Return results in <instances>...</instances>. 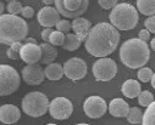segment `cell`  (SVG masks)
<instances>
[{
    "label": "cell",
    "mask_w": 155,
    "mask_h": 125,
    "mask_svg": "<svg viewBox=\"0 0 155 125\" xmlns=\"http://www.w3.org/2000/svg\"><path fill=\"white\" fill-rule=\"evenodd\" d=\"M21 15H22L23 18H32L34 16V10L31 6H23Z\"/></svg>",
    "instance_id": "obj_32"
},
{
    "label": "cell",
    "mask_w": 155,
    "mask_h": 125,
    "mask_svg": "<svg viewBox=\"0 0 155 125\" xmlns=\"http://www.w3.org/2000/svg\"><path fill=\"white\" fill-rule=\"evenodd\" d=\"M137 9L144 16L155 15V0H137Z\"/></svg>",
    "instance_id": "obj_22"
},
{
    "label": "cell",
    "mask_w": 155,
    "mask_h": 125,
    "mask_svg": "<svg viewBox=\"0 0 155 125\" xmlns=\"http://www.w3.org/2000/svg\"><path fill=\"white\" fill-rule=\"evenodd\" d=\"M142 125H155V101L143 113Z\"/></svg>",
    "instance_id": "obj_23"
},
{
    "label": "cell",
    "mask_w": 155,
    "mask_h": 125,
    "mask_svg": "<svg viewBox=\"0 0 155 125\" xmlns=\"http://www.w3.org/2000/svg\"><path fill=\"white\" fill-rule=\"evenodd\" d=\"M150 58V51L145 41L139 38L128 39L120 48V60L121 62L131 68L137 69L144 67Z\"/></svg>",
    "instance_id": "obj_2"
},
{
    "label": "cell",
    "mask_w": 155,
    "mask_h": 125,
    "mask_svg": "<svg viewBox=\"0 0 155 125\" xmlns=\"http://www.w3.org/2000/svg\"><path fill=\"white\" fill-rule=\"evenodd\" d=\"M144 26H145V28H147L150 33H155V15L148 17V18L144 21Z\"/></svg>",
    "instance_id": "obj_31"
},
{
    "label": "cell",
    "mask_w": 155,
    "mask_h": 125,
    "mask_svg": "<svg viewBox=\"0 0 155 125\" xmlns=\"http://www.w3.org/2000/svg\"><path fill=\"white\" fill-rule=\"evenodd\" d=\"M22 9H23V6L20 2H11V3L8 4V12L10 15H16L17 16L18 14L22 12Z\"/></svg>",
    "instance_id": "obj_28"
},
{
    "label": "cell",
    "mask_w": 155,
    "mask_h": 125,
    "mask_svg": "<svg viewBox=\"0 0 155 125\" xmlns=\"http://www.w3.org/2000/svg\"><path fill=\"white\" fill-rule=\"evenodd\" d=\"M65 75L71 80H81L87 75L88 67L86 62L80 57H72L64 64Z\"/></svg>",
    "instance_id": "obj_10"
},
{
    "label": "cell",
    "mask_w": 155,
    "mask_h": 125,
    "mask_svg": "<svg viewBox=\"0 0 155 125\" xmlns=\"http://www.w3.org/2000/svg\"><path fill=\"white\" fill-rule=\"evenodd\" d=\"M9 3H11V2H18V0H8Z\"/></svg>",
    "instance_id": "obj_42"
},
{
    "label": "cell",
    "mask_w": 155,
    "mask_h": 125,
    "mask_svg": "<svg viewBox=\"0 0 155 125\" xmlns=\"http://www.w3.org/2000/svg\"><path fill=\"white\" fill-rule=\"evenodd\" d=\"M41 48H42V60L39 63L42 64H50V63H54L56 57H58V50H56V46L51 45L50 43H44L41 44Z\"/></svg>",
    "instance_id": "obj_19"
},
{
    "label": "cell",
    "mask_w": 155,
    "mask_h": 125,
    "mask_svg": "<svg viewBox=\"0 0 155 125\" xmlns=\"http://www.w3.org/2000/svg\"><path fill=\"white\" fill-rule=\"evenodd\" d=\"M72 29V22L68 20H60L59 23L56 24V30H60L62 33H68Z\"/></svg>",
    "instance_id": "obj_29"
},
{
    "label": "cell",
    "mask_w": 155,
    "mask_h": 125,
    "mask_svg": "<svg viewBox=\"0 0 155 125\" xmlns=\"http://www.w3.org/2000/svg\"><path fill=\"white\" fill-rule=\"evenodd\" d=\"M21 78L17 70L9 66V64H2L0 66V95L8 96L20 88Z\"/></svg>",
    "instance_id": "obj_6"
},
{
    "label": "cell",
    "mask_w": 155,
    "mask_h": 125,
    "mask_svg": "<svg viewBox=\"0 0 155 125\" xmlns=\"http://www.w3.org/2000/svg\"><path fill=\"white\" fill-rule=\"evenodd\" d=\"M20 56L27 64H35L42 60V48L38 44H23Z\"/></svg>",
    "instance_id": "obj_14"
},
{
    "label": "cell",
    "mask_w": 155,
    "mask_h": 125,
    "mask_svg": "<svg viewBox=\"0 0 155 125\" xmlns=\"http://www.w3.org/2000/svg\"><path fill=\"white\" fill-rule=\"evenodd\" d=\"M45 77L51 80V81H56V80H60L65 72H64V66L59 64V63H50L45 67Z\"/></svg>",
    "instance_id": "obj_20"
},
{
    "label": "cell",
    "mask_w": 155,
    "mask_h": 125,
    "mask_svg": "<svg viewBox=\"0 0 155 125\" xmlns=\"http://www.w3.org/2000/svg\"><path fill=\"white\" fill-rule=\"evenodd\" d=\"M6 55H8V57H9L10 60H17L18 57H21V56H20V51H16V50H15V49H12L11 46L8 49Z\"/></svg>",
    "instance_id": "obj_34"
},
{
    "label": "cell",
    "mask_w": 155,
    "mask_h": 125,
    "mask_svg": "<svg viewBox=\"0 0 155 125\" xmlns=\"http://www.w3.org/2000/svg\"><path fill=\"white\" fill-rule=\"evenodd\" d=\"M76 125H89V124H86V123H81V124H76Z\"/></svg>",
    "instance_id": "obj_41"
},
{
    "label": "cell",
    "mask_w": 155,
    "mask_h": 125,
    "mask_svg": "<svg viewBox=\"0 0 155 125\" xmlns=\"http://www.w3.org/2000/svg\"><path fill=\"white\" fill-rule=\"evenodd\" d=\"M89 0H55V8L66 18L82 17L87 11Z\"/></svg>",
    "instance_id": "obj_7"
},
{
    "label": "cell",
    "mask_w": 155,
    "mask_h": 125,
    "mask_svg": "<svg viewBox=\"0 0 155 125\" xmlns=\"http://www.w3.org/2000/svg\"><path fill=\"white\" fill-rule=\"evenodd\" d=\"M51 33H53L51 28H45V29H43V30H42V33H41V36H42V40L44 41V43H49Z\"/></svg>",
    "instance_id": "obj_33"
},
{
    "label": "cell",
    "mask_w": 155,
    "mask_h": 125,
    "mask_svg": "<svg viewBox=\"0 0 155 125\" xmlns=\"http://www.w3.org/2000/svg\"><path fill=\"white\" fill-rule=\"evenodd\" d=\"M47 125H58V124H53V123H50V124H47Z\"/></svg>",
    "instance_id": "obj_43"
},
{
    "label": "cell",
    "mask_w": 155,
    "mask_h": 125,
    "mask_svg": "<svg viewBox=\"0 0 155 125\" xmlns=\"http://www.w3.org/2000/svg\"><path fill=\"white\" fill-rule=\"evenodd\" d=\"M137 75H138V79H139L140 81L148 83V81H151V78H153L154 73H153V70H151L150 68H148V67H142V68L138 70Z\"/></svg>",
    "instance_id": "obj_27"
},
{
    "label": "cell",
    "mask_w": 155,
    "mask_h": 125,
    "mask_svg": "<svg viewBox=\"0 0 155 125\" xmlns=\"http://www.w3.org/2000/svg\"><path fill=\"white\" fill-rule=\"evenodd\" d=\"M93 75L98 81H110L115 78L117 73V64L111 58L103 57L94 62L93 64Z\"/></svg>",
    "instance_id": "obj_8"
},
{
    "label": "cell",
    "mask_w": 155,
    "mask_h": 125,
    "mask_svg": "<svg viewBox=\"0 0 155 125\" xmlns=\"http://www.w3.org/2000/svg\"><path fill=\"white\" fill-rule=\"evenodd\" d=\"M73 105L66 97H55L50 101L49 114L56 120H66L72 115Z\"/></svg>",
    "instance_id": "obj_9"
},
{
    "label": "cell",
    "mask_w": 155,
    "mask_h": 125,
    "mask_svg": "<svg viewBox=\"0 0 155 125\" xmlns=\"http://www.w3.org/2000/svg\"><path fill=\"white\" fill-rule=\"evenodd\" d=\"M98 4L104 10H112L117 5V0H98Z\"/></svg>",
    "instance_id": "obj_30"
},
{
    "label": "cell",
    "mask_w": 155,
    "mask_h": 125,
    "mask_svg": "<svg viewBox=\"0 0 155 125\" xmlns=\"http://www.w3.org/2000/svg\"><path fill=\"white\" fill-rule=\"evenodd\" d=\"M131 107L122 98H114L109 103V112L115 118H125L127 117Z\"/></svg>",
    "instance_id": "obj_17"
},
{
    "label": "cell",
    "mask_w": 155,
    "mask_h": 125,
    "mask_svg": "<svg viewBox=\"0 0 155 125\" xmlns=\"http://www.w3.org/2000/svg\"><path fill=\"white\" fill-rule=\"evenodd\" d=\"M127 121L131 124H139L143 120V113L138 107H131L128 114H127Z\"/></svg>",
    "instance_id": "obj_24"
},
{
    "label": "cell",
    "mask_w": 155,
    "mask_h": 125,
    "mask_svg": "<svg viewBox=\"0 0 155 125\" xmlns=\"http://www.w3.org/2000/svg\"><path fill=\"white\" fill-rule=\"evenodd\" d=\"M60 12L58 11L56 8L53 6H44L39 10L37 15V20L39 22V24L44 28H51L56 27V24L60 21Z\"/></svg>",
    "instance_id": "obj_13"
},
{
    "label": "cell",
    "mask_w": 155,
    "mask_h": 125,
    "mask_svg": "<svg viewBox=\"0 0 155 125\" xmlns=\"http://www.w3.org/2000/svg\"><path fill=\"white\" fill-rule=\"evenodd\" d=\"M109 20L110 23L119 30H131L136 28L139 16L137 9L133 5L128 3H121L111 10Z\"/></svg>",
    "instance_id": "obj_4"
},
{
    "label": "cell",
    "mask_w": 155,
    "mask_h": 125,
    "mask_svg": "<svg viewBox=\"0 0 155 125\" xmlns=\"http://www.w3.org/2000/svg\"><path fill=\"white\" fill-rule=\"evenodd\" d=\"M42 3L44 4V5H53L54 3H55V0H42Z\"/></svg>",
    "instance_id": "obj_37"
},
{
    "label": "cell",
    "mask_w": 155,
    "mask_h": 125,
    "mask_svg": "<svg viewBox=\"0 0 155 125\" xmlns=\"http://www.w3.org/2000/svg\"><path fill=\"white\" fill-rule=\"evenodd\" d=\"M150 48H151V49L155 51V38H154V39L150 41Z\"/></svg>",
    "instance_id": "obj_39"
},
{
    "label": "cell",
    "mask_w": 155,
    "mask_h": 125,
    "mask_svg": "<svg viewBox=\"0 0 155 125\" xmlns=\"http://www.w3.org/2000/svg\"><path fill=\"white\" fill-rule=\"evenodd\" d=\"M0 9H2V15H4V9H5V3L4 2L0 3Z\"/></svg>",
    "instance_id": "obj_38"
},
{
    "label": "cell",
    "mask_w": 155,
    "mask_h": 125,
    "mask_svg": "<svg viewBox=\"0 0 155 125\" xmlns=\"http://www.w3.org/2000/svg\"><path fill=\"white\" fill-rule=\"evenodd\" d=\"M151 86H153V89H155V73H154L153 78H151Z\"/></svg>",
    "instance_id": "obj_40"
},
{
    "label": "cell",
    "mask_w": 155,
    "mask_h": 125,
    "mask_svg": "<svg viewBox=\"0 0 155 125\" xmlns=\"http://www.w3.org/2000/svg\"><path fill=\"white\" fill-rule=\"evenodd\" d=\"M22 79L27 83L28 85H41L44 81L45 77V70L42 68L41 64H27L26 67L22 68Z\"/></svg>",
    "instance_id": "obj_12"
},
{
    "label": "cell",
    "mask_w": 155,
    "mask_h": 125,
    "mask_svg": "<svg viewBox=\"0 0 155 125\" xmlns=\"http://www.w3.org/2000/svg\"><path fill=\"white\" fill-rule=\"evenodd\" d=\"M82 44L81 39L77 36L74 33L71 34V33H67L66 36H65V41L62 44V49L64 50H67V51H74V50H78L80 46Z\"/></svg>",
    "instance_id": "obj_21"
},
{
    "label": "cell",
    "mask_w": 155,
    "mask_h": 125,
    "mask_svg": "<svg viewBox=\"0 0 155 125\" xmlns=\"http://www.w3.org/2000/svg\"><path fill=\"white\" fill-rule=\"evenodd\" d=\"M154 101H155L154 100V96H153V94L149 90L142 91L139 94V96H138V103L140 106H143V107H149Z\"/></svg>",
    "instance_id": "obj_25"
},
{
    "label": "cell",
    "mask_w": 155,
    "mask_h": 125,
    "mask_svg": "<svg viewBox=\"0 0 155 125\" xmlns=\"http://www.w3.org/2000/svg\"><path fill=\"white\" fill-rule=\"evenodd\" d=\"M65 33L60 32V30H53L51 35H50V40L49 43L54 46H62L64 41H65Z\"/></svg>",
    "instance_id": "obj_26"
},
{
    "label": "cell",
    "mask_w": 155,
    "mask_h": 125,
    "mask_svg": "<svg viewBox=\"0 0 155 125\" xmlns=\"http://www.w3.org/2000/svg\"><path fill=\"white\" fill-rule=\"evenodd\" d=\"M21 118L20 109L14 105H3L0 107V120L3 124L17 123Z\"/></svg>",
    "instance_id": "obj_16"
},
{
    "label": "cell",
    "mask_w": 155,
    "mask_h": 125,
    "mask_svg": "<svg viewBox=\"0 0 155 125\" xmlns=\"http://www.w3.org/2000/svg\"><path fill=\"white\" fill-rule=\"evenodd\" d=\"M22 111L33 118H39L49 112L50 101L47 95L41 91H32L28 92L21 101Z\"/></svg>",
    "instance_id": "obj_5"
},
{
    "label": "cell",
    "mask_w": 155,
    "mask_h": 125,
    "mask_svg": "<svg viewBox=\"0 0 155 125\" xmlns=\"http://www.w3.org/2000/svg\"><path fill=\"white\" fill-rule=\"evenodd\" d=\"M121 92L127 97V98H134L138 97L139 94L142 92L140 83H138L134 79H127L121 88Z\"/></svg>",
    "instance_id": "obj_18"
},
{
    "label": "cell",
    "mask_w": 155,
    "mask_h": 125,
    "mask_svg": "<svg viewBox=\"0 0 155 125\" xmlns=\"http://www.w3.org/2000/svg\"><path fill=\"white\" fill-rule=\"evenodd\" d=\"M138 38L147 43V41L150 39V32H149L148 29H142V30L138 33Z\"/></svg>",
    "instance_id": "obj_35"
},
{
    "label": "cell",
    "mask_w": 155,
    "mask_h": 125,
    "mask_svg": "<svg viewBox=\"0 0 155 125\" xmlns=\"http://www.w3.org/2000/svg\"><path fill=\"white\" fill-rule=\"evenodd\" d=\"M120 33L119 29L115 28L111 23L99 22L94 24L89 32L84 46L88 54L94 57L103 58L111 55L119 46Z\"/></svg>",
    "instance_id": "obj_1"
},
{
    "label": "cell",
    "mask_w": 155,
    "mask_h": 125,
    "mask_svg": "<svg viewBox=\"0 0 155 125\" xmlns=\"http://www.w3.org/2000/svg\"><path fill=\"white\" fill-rule=\"evenodd\" d=\"M92 23L84 17H77L72 21V30L81 39V41H86L89 32L92 30Z\"/></svg>",
    "instance_id": "obj_15"
},
{
    "label": "cell",
    "mask_w": 155,
    "mask_h": 125,
    "mask_svg": "<svg viewBox=\"0 0 155 125\" xmlns=\"http://www.w3.org/2000/svg\"><path fill=\"white\" fill-rule=\"evenodd\" d=\"M28 26L26 21L16 15L4 14L0 16V41L4 45H12L26 39Z\"/></svg>",
    "instance_id": "obj_3"
},
{
    "label": "cell",
    "mask_w": 155,
    "mask_h": 125,
    "mask_svg": "<svg viewBox=\"0 0 155 125\" xmlns=\"http://www.w3.org/2000/svg\"><path fill=\"white\" fill-rule=\"evenodd\" d=\"M25 44H38L37 43V40L35 39H33V38H28V39H26V43Z\"/></svg>",
    "instance_id": "obj_36"
},
{
    "label": "cell",
    "mask_w": 155,
    "mask_h": 125,
    "mask_svg": "<svg viewBox=\"0 0 155 125\" xmlns=\"http://www.w3.org/2000/svg\"><path fill=\"white\" fill-rule=\"evenodd\" d=\"M106 102L100 96H89L83 103V111L86 115L92 119L101 118L106 113Z\"/></svg>",
    "instance_id": "obj_11"
}]
</instances>
